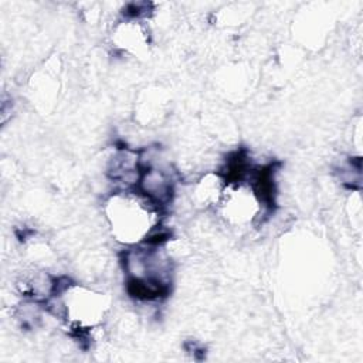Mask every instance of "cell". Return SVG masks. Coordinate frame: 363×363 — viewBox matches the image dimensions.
I'll list each match as a JSON object with an SVG mask.
<instances>
[{
  "mask_svg": "<svg viewBox=\"0 0 363 363\" xmlns=\"http://www.w3.org/2000/svg\"><path fill=\"white\" fill-rule=\"evenodd\" d=\"M162 208L136 189H121L105 203L112 235L126 247L149 242L160 230Z\"/></svg>",
  "mask_w": 363,
  "mask_h": 363,
  "instance_id": "obj_1",
  "label": "cell"
},
{
  "mask_svg": "<svg viewBox=\"0 0 363 363\" xmlns=\"http://www.w3.org/2000/svg\"><path fill=\"white\" fill-rule=\"evenodd\" d=\"M176 182L172 170L153 164L150 162H145L142 157V172L136 184V190H139L145 197L153 201L162 210L172 203L174 196Z\"/></svg>",
  "mask_w": 363,
  "mask_h": 363,
  "instance_id": "obj_4",
  "label": "cell"
},
{
  "mask_svg": "<svg viewBox=\"0 0 363 363\" xmlns=\"http://www.w3.org/2000/svg\"><path fill=\"white\" fill-rule=\"evenodd\" d=\"M126 289L142 302L160 301L170 292L172 265L156 244L128 247L122 252Z\"/></svg>",
  "mask_w": 363,
  "mask_h": 363,
  "instance_id": "obj_2",
  "label": "cell"
},
{
  "mask_svg": "<svg viewBox=\"0 0 363 363\" xmlns=\"http://www.w3.org/2000/svg\"><path fill=\"white\" fill-rule=\"evenodd\" d=\"M51 299L55 301L57 315L78 335L98 326L108 311V299L104 294L81 285L68 284Z\"/></svg>",
  "mask_w": 363,
  "mask_h": 363,
  "instance_id": "obj_3",
  "label": "cell"
},
{
  "mask_svg": "<svg viewBox=\"0 0 363 363\" xmlns=\"http://www.w3.org/2000/svg\"><path fill=\"white\" fill-rule=\"evenodd\" d=\"M113 40L116 43L115 47L129 52H139L149 45V33L145 30L140 20L126 18L116 27Z\"/></svg>",
  "mask_w": 363,
  "mask_h": 363,
  "instance_id": "obj_5",
  "label": "cell"
}]
</instances>
